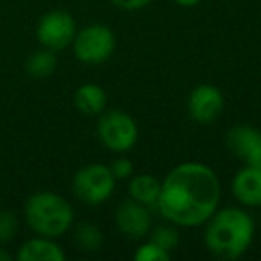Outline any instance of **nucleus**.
<instances>
[{
	"label": "nucleus",
	"mask_w": 261,
	"mask_h": 261,
	"mask_svg": "<svg viewBox=\"0 0 261 261\" xmlns=\"http://www.w3.org/2000/svg\"><path fill=\"white\" fill-rule=\"evenodd\" d=\"M56 66H58L56 52L48 48H40L33 52L25 61V70L33 79H47L54 73Z\"/></svg>",
	"instance_id": "obj_15"
},
{
	"label": "nucleus",
	"mask_w": 261,
	"mask_h": 261,
	"mask_svg": "<svg viewBox=\"0 0 261 261\" xmlns=\"http://www.w3.org/2000/svg\"><path fill=\"white\" fill-rule=\"evenodd\" d=\"M254 234L256 224L242 207H218L204 224V245L224 261L242 257L252 245Z\"/></svg>",
	"instance_id": "obj_2"
},
{
	"label": "nucleus",
	"mask_w": 261,
	"mask_h": 261,
	"mask_svg": "<svg viewBox=\"0 0 261 261\" xmlns=\"http://www.w3.org/2000/svg\"><path fill=\"white\" fill-rule=\"evenodd\" d=\"M18 232V217L13 211H0V245L11 242Z\"/></svg>",
	"instance_id": "obj_19"
},
{
	"label": "nucleus",
	"mask_w": 261,
	"mask_h": 261,
	"mask_svg": "<svg viewBox=\"0 0 261 261\" xmlns=\"http://www.w3.org/2000/svg\"><path fill=\"white\" fill-rule=\"evenodd\" d=\"M111 4L123 11H140L152 4V0H111Z\"/></svg>",
	"instance_id": "obj_21"
},
{
	"label": "nucleus",
	"mask_w": 261,
	"mask_h": 261,
	"mask_svg": "<svg viewBox=\"0 0 261 261\" xmlns=\"http://www.w3.org/2000/svg\"><path fill=\"white\" fill-rule=\"evenodd\" d=\"M77 23L68 11L54 9L45 13L36 25V40L43 48L61 52L70 47L75 38Z\"/></svg>",
	"instance_id": "obj_7"
},
{
	"label": "nucleus",
	"mask_w": 261,
	"mask_h": 261,
	"mask_svg": "<svg viewBox=\"0 0 261 261\" xmlns=\"http://www.w3.org/2000/svg\"><path fill=\"white\" fill-rule=\"evenodd\" d=\"M115 225L125 238L143 240L152 229L150 207L129 199L122 200L115 210Z\"/></svg>",
	"instance_id": "obj_8"
},
{
	"label": "nucleus",
	"mask_w": 261,
	"mask_h": 261,
	"mask_svg": "<svg viewBox=\"0 0 261 261\" xmlns=\"http://www.w3.org/2000/svg\"><path fill=\"white\" fill-rule=\"evenodd\" d=\"M109 168H111L116 181H129V179L135 175V165H133V161H130L129 158H122V156L116 158V160L109 165Z\"/></svg>",
	"instance_id": "obj_20"
},
{
	"label": "nucleus",
	"mask_w": 261,
	"mask_h": 261,
	"mask_svg": "<svg viewBox=\"0 0 261 261\" xmlns=\"http://www.w3.org/2000/svg\"><path fill=\"white\" fill-rule=\"evenodd\" d=\"M66 254L54 238L34 234L20 245L16 252L18 261H65Z\"/></svg>",
	"instance_id": "obj_12"
},
{
	"label": "nucleus",
	"mask_w": 261,
	"mask_h": 261,
	"mask_svg": "<svg viewBox=\"0 0 261 261\" xmlns=\"http://www.w3.org/2000/svg\"><path fill=\"white\" fill-rule=\"evenodd\" d=\"M149 240H152L154 243H158L160 247H163L168 252H174L179 245V232H177V225L167 222L165 225H158L156 229H150L149 232Z\"/></svg>",
	"instance_id": "obj_17"
},
{
	"label": "nucleus",
	"mask_w": 261,
	"mask_h": 261,
	"mask_svg": "<svg viewBox=\"0 0 261 261\" xmlns=\"http://www.w3.org/2000/svg\"><path fill=\"white\" fill-rule=\"evenodd\" d=\"M73 242L83 252H97L104 245V234L95 224H79L73 232Z\"/></svg>",
	"instance_id": "obj_16"
},
{
	"label": "nucleus",
	"mask_w": 261,
	"mask_h": 261,
	"mask_svg": "<svg viewBox=\"0 0 261 261\" xmlns=\"http://www.w3.org/2000/svg\"><path fill=\"white\" fill-rule=\"evenodd\" d=\"M234 199L245 207H261V165H243L231 181Z\"/></svg>",
	"instance_id": "obj_11"
},
{
	"label": "nucleus",
	"mask_w": 261,
	"mask_h": 261,
	"mask_svg": "<svg viewBox=\"0 0 261 261\" xmlns=\"http://www.w3.org/2000/svg\"><path fill=\"white\" fill-rule=\"evenodd\" d=\"M224 93L215 84H199L192 90L188 97V113L192 120L202 125L217 122L224 111Z\"/></svg>",
	"instance_id": "obj_9"
},
{
	"label": "nucleus",
	"mask_w": 261,
	"mask_h": 261,
	"mask_svg": "<svg viewBox=\"0 0 261 261\" xmlns=\"http://www.w3.org/2000/svg\"><path fill=\"white\" fill-rule=\"evenodd\" d=\"M70 47L77 61L97 66L113 56L116 48V36L104 23H90L83 29H77Z\"/></svg>",
	"instance_id": "obj_6"
},
{
	"label": "nucleus",
	"mask_w": 261,
	"mask_h": 261,
	"mask_svg": "<svg viewBox=\"0 0 261 261\" xmlns=\"http://www.w3.org/2000/svg\"><path fill=\"white\" fill-rule=\"evenodd\" d=\"M229 152L243 165H261V130L252 125H234L225 135Z\"/></svg>",
	"instance_id": "obj_10"
},
{
	"label": "nucleus",
	"mask_w": 261,
	"mask_h": 261,
	"mask_svg": "<svg viewBox=\"0 0 261 261\" xmlns=\"http://www.w3.org/2000/svg\"><path fill=\"white\" fill-rule=\"evenodd\" d=\"M222 186L213 168L199 161L174 167L161 181L156 210L177 227H199L218 210Z\"/></svg>",
	"instance_id": "obj_1"
},
{
	"label": "nucleus",
	"mask_w": 261,
	"mask_h": 261,
	"mask_svg": "<svg viewBox=\"0 0 261 261\" xmlns=\"http://www.w3.org/2000/svg\"><path fill=\"white\" fill-rule=\"evenodd\" d=\"M175 4L181 6V8H195V6H199L202 0H174Z\"/></svg>",
	"instance_id": "obj_22"
},
{
	"label": "nucleus",
	"mask_w": 261,
	"mask_h": 261,
	"mask_svg": "<svg viewBox=\"0 0 261 261\" xmlns=\"http://www.w3.org/2000/svg\"><path fill=\"white\" fill-rule=\"evenodd\" d=\"M73 104L83 115L86 116H98L102 111H106L108 104V95L100 84L84 83L73 93Z\"/></svg>",
	"instance_id": "obj_13"
},
{
	"label": "nucleus",
	"mask_w": 261,
	"mask_h": 261,
	"mask_svg": "<svg viewBox=\"0 0 261 261\" xmlns=\"http://www.w3.org/2000/svg\"><path fill=\"white\" fill-rule=\"evenodd\" d=\"M11 257H13V256L8 252V250L4 249V247H0V261H9Z\"/></svg>",
	"instance_id": "obj_23"
},
{
	"label": "nucleus",
	"mask_w": 261,
	"mask_h": 261,
	"mask_svg": "<svg viewBox=\"0 0 261 261\" xmlns=\"http://www.w3.org/2000/svg\"><path fill=\"white\" fill-rule=\"evenodd\" d=\"M23 217L34 234L58 240L73 227L75 211L63 195L45 190L25 200Z\"/></svg>",
	"instance_id": "obj_3"
},
{
	"label": "nucleus",
	"mask_w": 261,
	"mask_h": 261,
	"mask_svg": "<svg viewBox=\"0 0 261 261\" xmlns=\"http://www.w3.org/2000/svg\"><path fill=\"white\" fill-rule=\"evenodd\" d=\"M127 192H129V197L133 200L150 207V210L152 207L156 210V204L161 192V181L150 174H135L129 179Z\"/></svg>",
	"instance_id": "obj_14"
},
{
	"label": "nucleus",
	"mask_w": 261,
	"mask_h": 261,
	"mask_svg": "<svg viewBox=\"0 0 261 261\" xmlns=\"http://www.w3.org/2000/svg\"><path fill=\"white\" fill-rule=\"evenodd\" d=\"M98 142L115 154H125L138 143V123L129 113L122 109H109L98 115L97 122Z\"/></svg>",
	"instance_id": "obj_4"
},
{
	"label": "nucleus",
	"mask_w": 261,
	"mask_h": 261,
	"mask_svg": "<svg viewBox=\"0 0 261 261\" xmlns=\"http://www.w3.org/2000/svg\"><path fill=\"white\" fill-rule=\"evenodd\" d=\"M116 179L109 165L90 163L81 167L72 179V192L79 202L86 206H100L111 199Z\"/></svg>",
	"instance_id": "obj_5"
},
{
	"label": "nucleus",
	"mask_w": 261,
	"mask_h": 261,
	"mask_svg": "<svg viewBox=\"0 0 261 261\" xmlns=\"http://www.w3.org/2000/svg\"><path fill=\"white\" fill-rule=\"evenodd\" d=\"M170 257L172 254L168 250H165L163 247H160L158 243H154L152 240L143 242L135 252L136 261H170Z\"/></svg>",
	"instance_id": "obj_18"
}]
</instances>
